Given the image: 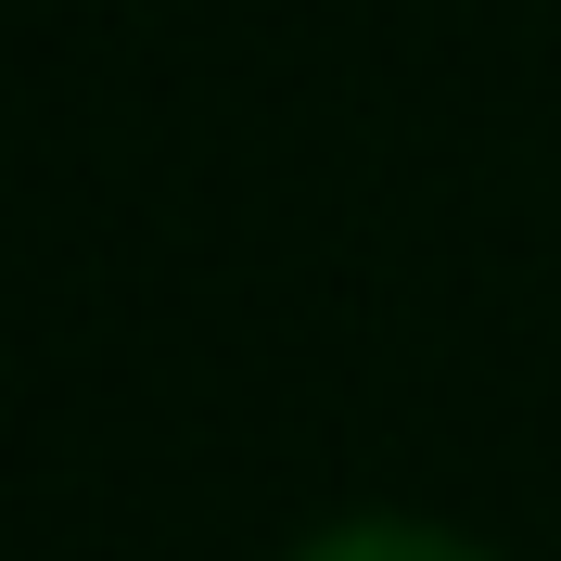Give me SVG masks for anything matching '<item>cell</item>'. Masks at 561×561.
Listing matches in <instances>:
<instances>
[{"label": "cell", "mask_w": 561, "mask_h": 561, "mask_svg": "<svg viewBox=\"0 0 561 561\" xmlns=\"http://www.w3.org/2000/svg\"><path fill=\"white\" fill-rule=\"evenodd\" d=\"M280 561H497V549L459 524H421V511H345V524H307Z\"/></svg>", "instance_id": "6da1fadb"}]
</instances>
